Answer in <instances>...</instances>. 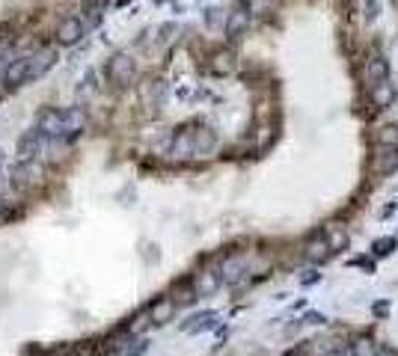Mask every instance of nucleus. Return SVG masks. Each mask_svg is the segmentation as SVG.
<instances>
[{"instance_id": "nucleus-13", "label": "nucleus", "mask_w": 398, "mask_h": 356, "mask_svg": "<svg viewBox=\"0 0 398 356\" xmlns=\"http://www.w3.org/2000/svg\"><path fill=\"white\" fill-rule=\"evenodd\" d=\"M369 98H372V107L374 110H386V107L395 102V86L390 81L374 83V86H369Z\"/></svg>"}, {"instance_id": "nucleus-26", "label": "nucleus", "mask_w": 398, "mask_h": 356, "mask_svg": "<svg viewBox=\"0 0 398 356\" xmlns=\"http://www.w3.org/2000/svg\"><path fill=\"white\" fill-rule=\"evenodd\" d=\"M282 356H303L301 350H289V353H282Z\"/></svg>"}, {"instance_id": "nucleus-5", "label": "nucleus", "mask_w": 398, "mask_h": 356, "mask_svg": "<svg viewBox=\"0 0 398 356\" xmlns=\"http://www.w3.org/2000/svg\"><path fill=\"white\" fill-rule=\"evenodd\" d=\"M104 77L113 86H128V83H134V77H137V65H134V57L131 54H113V57L107 60L104 65Z\"/></svg>"}, {"instance_id": "nucleus-10", "label": "nucleus", "mask_w": 398, "mask_h": 356, "mask_svg": "<svg viewBox=\"0 0 398 356\" xmlns=\"http://www.w3.org/2000/svg\"><path fill=\"white\" fill-rule=\"evenodd\" d=\"M363 77H366L369 86L381 83V81H390V63H386L381 54H374V57H369L366 65H363Z\"/></svg>"}, {"instance_id": "nucleus-21", "label": "nucleus", "mask_w": 398, "mask_h": 356, "mask_svg": "<svg viewBox=\"0 0 398 356\" xmlns=\"http://www.w3.org/2000/svg\"><path fill=\"white\" fill-rule=\"evenodd\" d=\"M205 21H208L212 27H217L220 21H223V15H220V9H208V13H205Z\"/></svg>"}, {"instance_id": "nucleus-15", "label": "nucleus", "mask_w": 398, "mask_h": 356, "mask_svg": "<svg viewBox=\"0 0 398 356\" xmlns=\"http://www.w3.org/2000/svg\"><path fill=\"white\" fill-rule=\"evenodd\" d=\"M378 350H381V348L374 344L372 336H360L357 341L351 344V353H353V356H378Z\"/></svg>"}, {"instance_id": "nucleus-14", "label": "nucleus", "mask_w": 398, "mask_h": 356, "mask_svg": "<svg viewBox=\"0 0 398 356\" xmlns=\"http://www.w3.org/2000/svg\"><path fill=\"white\" fill-rule=\"evenodd\" d=\"M321 232H324V238H327V243H330V250H333V252L348 247V229L342 226V222H327Z\"/></svg>"}, {"instance_id": "nucleus-3", "label": "nucleus", "mask_w": 398, "mask_h": 356, "mask_svg": "<svg viewBox=\"0 0 398 356\" xmlns=\"http://www.w3.org/2000/svg\"><path fill=\"white\" fill-rule=\"evenodd\" d=\"M214 146H217L214 131L208 125H199V122L182 125L170 137V154H173V158H199V154L212 152Z\"/></svg>"}, {"instance_id": "nucleus-6", "label": "nucleus", "mask_w": 398, "mask_h": 356, "mask_svg": "<svg viewBox=\"0 0 398 356\" xmlns=\"http://www.w3.org/2000/svg\"><path fill=\"white\" fill-rule=\"evenodd\" d=\"M45 134H42L36 125L33 128H27L24 134H21V140H18V161L24 163V161H33L36 154L42 152V146H45Z\"/></svg>"}, {"instance_id": "nucleus-20", "label": "nucleus", "mask_w": 398, "mask_h": 356, "mask_svg": "<svg viewBox=\"0 0 398 356\" xmlns=\"http://www.w3.org/2000/svg\"><path fill=\"white\" fill-rule=\"evenodd\" d=\"M395 250V238H381L378 243H374V252L378 255H390Z\"/></svg>"}, {"instance_id": "nucleus-23", "label": "nucleus", "mask_w": 398, "mask_h": 356, "mask_svg": "<svg viewBox=\"0 0 398 356\" xmlns=\"http://www.w3.org/2000/svg\"><path fill=\"white\" fill-rule=\"evenodd\" d=\"M366 18H369V21L378 18V3H374V0H369V3H366Z\"/></svg>"}, {"instance_id": "nucleus-12", "label": "nucleus", "mask_w": 398, "mask_h": 356, "mask_svg": "<svg viewBox=\"0 0 398 356\" xmlns=\"http://www.w3.org/2000/svg\"><path fill=\"white\" fill-rule=\"evenodd\" d=\"M175 306H179V303H175L173 297H158V300L152 303V309H149L152 324H158V327H161V324H170L173 315H175Z\"/></svg>"}, {"instance_id": "nucleus-24", "label": "nucleus", "mask_w": 398, "mask_h": 356, "mask_svg": "<svg viewBox=\"0 0 398 356\" xmlns=\"http://www.w3.org/2000/svg\"><path fill=\"white\" fill-rule=\"evenodd\" d=\"M378 356H395V350H390V348H381V350H378Z\"/></svg>"}, {"instance_id": "nucleus-1", "label": "nucleus", "mask_w": 398, "mask_h": 356, "mask_svg": "<svg viewBox=\"0 0 398 356\" xmlns=\"http://www.w3.org/2000/svg\"><path fill=\"white\" fill-rule=\"evenodd\" d=\"M36 128L45 134L48 143H63V146H72L74 140L83 137L86 131V113L83 107H45L36 119Z\"/></svg>"}, {"instance_id": "nucleus-9", "label": "nucleus", "mask_w": 398, "mask_h": 356, "mask_svg": "<svg viewBox=\"0 0 398 356\" xmlns=\"http://www.w3.org/2000/svg\"><path fill=\"white\" fill-rule=\"evenodd\" d=\"M220 282H223V273H217L214 267H205V270H199L193 276V291H196V297H208L217 291Z\"/></svg>"}, {"instance_id": "nucleus-22", "label": "nucleus", "mask_w": 398, "mask_h": 356, "mask_svg": "<svg viewBox=\"0 0 398 356\" xmlns=\"http://www.w3.org/2000/svg\"><path fill=\"white\" fill-rule=\"evenodd\" d=\"M321 356H353L348 348H330V350H324Z\"/></svg>"}, {"instance_id": "nucleus-17", "label": "nucleus", "mask_w": 398, "mask_h": 356, "mask_svg": "<svg viewBox=\"0 0 398 356\" xmlns=\"http://www.w3.org/2000/svg\"><path fill=\"white\" fill-rule=\"evenodd\" d=\"M247 18H250V13H232V15L226 18V33H229L232 39L241 36V30L247 27Z\"/></svg>"}, {"instance_id": "nucleus-19", "label": "nucleus", "mask_w": 398, "mask_h": 356, "mask_svg": "<svg viewBox=\"0 0 398 356\" xmlns=\"http://www.w3.org/2000/svg\"><path fill=\"white\" fill-rule=\"evenodd\" d=\"M273 9V0H247V13L253 15H264Z\"/></svg>"}, {"instance_id": "nucleus-25", "label": "nucleus", "mask_w": 398, "mask_h": 356, "mask_svg": "<svg viewBox=\"0 0 398 356\" xmlns=\"http://www.w3.org/2000/svg\"><path fill=\"white\" fill-rule=\"evenodd\" d=\"M6 214V199H0V217Z\"/></svg>"}, {"instance_id": "nucleus-7", "label": "nucleus", "mask_w": 398, "mask_h": 356, "mask_svg": "<svg viewBox=\"0 0 398 356\" xmlns=\"http://www.w3.org/2000/svg\"><path fill=\"white\" fill-rule=\"evenodd\" d=\"M398 170V146H381V152L372 158L374 175H390Z\"/></svg>"}, {"instance_id": "nucleus-11", "label": "nucleus", "mask_w": 398, "mask_h": 356, "mask_svg": "<svg viewBox=\"0 0 398 356\" xmlns=\"http://www.w3.org/2000/svg\"><path fill=\"white\" fill-rule=\"evenodd\" d=\"M140 98H143V104H146L149 110H161L164 98H167V83H164V81H149V83H143Z\"/></svg>"}, {"instance_id": "nucleus-16", "label": "nucleus", "mask_w": 398, "mask_h": 356, "mask_svg": "<svg viewBox=\"0 0 398 356\" xmlns=\"http://www.w3.org/2000/svg\"><path fill=\"white\" fill-rule=\"evenodd\" d=\"M232 69H235V60H232L229 51H217L214 60H212V72L214 74H229Z\"/></svg>"}, {"instance_id": "nucleus-4", "label": "nucleus", "mask_w": 398, "mask_h": 356, "mask_svg": "<svg viewBox=\"0 0 398 356\" xmlns=\"http://www.w3.org/2000/svg\"><path fill=\"white\" fill-rule=\"evenodd\" d=\"M98 21H102V9H86V13L65 15V18L60 21V27H57V42H60V44L81 42L93 27H98Z\"/></svg>"}, {"instance_id": "nucleus-2", "label": "nucleus", "mask_w": 398, "mask_h": 356, "mask_svg": "<svg viewBox=\"0 0 398 356\" xmlns=\"http://www.w3.org/2000/svg\"><path fill=\"white\" fill-rule=\"evenodd\" d=\"M54 65H57V48H39V51L21 54V57H15L13 63H6L0 81H3L6 89H18L24 83H33V81H39V77H45Z\"/></svg>"}, {"instance_id": "nucleus-8", "label": "nucleus", "mask_w": 398, "mask_h": 356, "mask_svg": "<svg viewBox=\"0 0 398 356\" xmlns=\"http://www.w3.org/2000/svg\"><path fill=\"white\" fill-rule=\"evenodd\" d=\"M303 255H306V261H312V264H321L324 259H330V255H333V250H330V243H327V238H324V232H315V235L306 241Z\"/></svg>"}, {"instance_id": "nucleus-18", "label": "nucleus", "mask_w": 398, "mask_h": 356, "mask_svg": "<svg viewBox=\"0 0 398 356\" xmlns=\"http://www.w3.org/2000/svg\"><path fill=\"white\" fill-rule=\"evenodd\" d=\"M374 143L378 146H398V125H383L374 134Z\"/></svg>"}]
</instances>
